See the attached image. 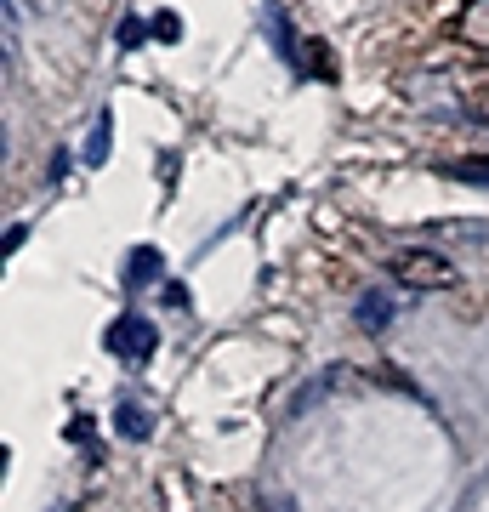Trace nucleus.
<instances>
[{
	"label": "nucleus",
	"mask_w": 489,
	"mask_h": 512,
	"mask_svg": "<svg viewBox=\"0 0 489 512\" xmlns=\"http://www.w3.org/2000/svg\"><path fill=\"white\" fill-rule=\"evenodd\" d=\"M359 325H364V330H381V325H393V302H387L381 291H370V296L359 302Z\"/></svg>",
	"instance_id": "obj_4"
},
{
	"label": "nucleus",
	"mask_w": 489,
	"mask_h": 512,
	"mask_svg": "<svg viewBox=\"0 0 489 512\" xmlns=\"http://www.w3.org/2000/svg\"><path fill=\"white\" fill-rule=\"evenodd\" d=\"M109 114H97V126H91V143H86V160L91 165H103V154H109Z\"/></svg>",
	"instance_id": "obj_5"
},
{
	"label": "nucleus",
	"mask_w": 489,
	"mask_h": 512,
	"mask_svg": "<svg viewBox=\"0 0 489 512\" xmlns=\"http://www.w3.org/2000/svg\"><path fill=\"white\" fill-rule=\"evenodd\" d=\"M393 279H399V285H410V291H444V285H455V262L444 251L410 245V251L393 256Z\"/></svg>",
	"instance_id": "obj_1"
},
{
	"label": "nucleus",
	"mask_w": 489,
	"mask_h": 512,
	"mask_svg": "<svg viewBox=\"0 0 489 512\" xmlns=\"http://www.w3.org/2000/svg\"><path fill=\"white\" fill-rule=\"evenodd\" d=\"M154 35H160V40H177V35H182V29H177V12H165V18H154Z\"/></svg>",
	"instance_id": "obj_7"
},
{
	"label": "nucleus",
	"mask_w": 489,
	"mask_h": 512,
	"mask_svg": "<svg viewBox=\"0 0 489 512\" xmlns=\"http://www.w3.org/2000/svg\"><path fill=\"white\" fill-rule=\"evenodd\" d=\"M109 348L120 353V359H131V365H143L148 353L160 348V336H154V325H148V319L126 313V319H114V330H109Z\"/></svg>",
	"instance_id": "obj_2"
},
{
	"label": "nucleus",
	"mask_w": 489,
	"mask_h": 512,
	"mask_svg": "<svg viewBox=\"0 0 489 512\" xmlns=\"http://www.w3.org/2000/svg\"><path fill=\"white\" fill-rule=\"evenodd\" d=\"M154 274H160V256H154V251H131V285H143V279H154Z\"/></svg>",
	"instance_id": "obj_6"
},
{
	"label": "nucleus",
	"mask_w": 489,
	"mask_h": 512,
	"mask_svg": "<svg viewBox=\"0 0 489 512\" xmlns=\"http://www.w3.org/2000/svg\"><path fill=\"white\" fill-rule=\"evenodd\" d=\"M120 427H126V433H148V421L137 416V410H120Z\"/></svg>",
	"instance_id": "obj_8"
},
{
	"label": "nucleus",
	"mask_w": 489,
	"mask_h": 512,
	"mask_svg": "<svg viewBox=\"0 0 489 512\" xmlns=\"http://www.w3.org/2000/svg\"><path fill=\"white\" fill-rule=\"evenodd\" d=\"M455 35L467 40V46H478V52H489V0H467V6H461Z\"/></svg>",
	"instance_id": "obj_3"
},
{
	"label": "nucleus",
	"mask_w": 489,
	"mask_h": 512,
	"mask_svg": "<svg viewBox=\"0 0 489 512\" xmlns=\"http://www.w3.org/2000/svg\"><path fill=\"white\" fill-rule=\"evenodd\" d=\"M484 109H489V103H484Z\"/></svg>",
	"instance_id": "obj_9"
}]
</instances>
